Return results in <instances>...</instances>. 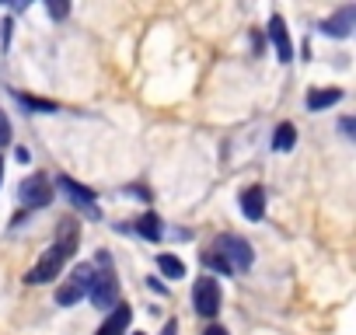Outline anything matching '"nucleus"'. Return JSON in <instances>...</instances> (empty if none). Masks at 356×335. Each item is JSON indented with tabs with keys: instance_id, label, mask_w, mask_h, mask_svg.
<instances>
[{
	"instance_id": "obj_10",
	"label": "nucleus",
	"mask_w": 356,
	"mask_h": 335,
	"mask_svg": "<svg viewBox=\"0 0 356 335\" xmlns=\"http://www.w3.org/2000/svg\"><path fill=\"white\" fill-rule=\"evenodd\" d=\"M238 206H241V213H245L248 220H262V217H266V189H262V186H248V189L241 193Z\"/></svg>"
},
{
	"instance_id": "obj_9",
	"label": "nucleus",
	"mask_w": 356,
	"mask_h": 335,
	"mask_svg": "<svg viewBox=\"0 0 356 335\" xmlns=\"http://www.w3.org/2000/svg\"><path fill=\"white\" fill-rule=\"evenodd\" d=\"M56 182H60V189H63V193H67V196L74 199V206H81V210H88L91 217L98 213V206H95V199H98V196H95V193H91L88 186H81V182H74L70 175H60Z\"/></svg>"
},
{
	"instance_id": "obj_5",
	"label": "nucleus",
	"mask_w": 356,
	"mask_h": 335,
	"mask_svg": "<svg viewBox=\"0 0 356 335\" xmlns=\"http://www.w3.org/2000/svg\"><path fill=\"white\" fill-rule=\"evenodd\" d=\"M91 279H95V265H88V262H81L74 272H70V279L56 290V304L60 307H74L81 297H88V290H91Z\"/></svg>"
},
{
	"instance_id": "obj_14",
	"label": "nucleus",
	"mask_w": 356,
	"mask_h": 335,
	"mask_svg": "<svg viewBox=\"0 0 356 335\" xmlns=\"http://www.w3.org/2000/svg\"><path fill=\"white\" fill-rule=\"evenodd\" d=\"M133 227H136L147 241H161V234H164V227H161V217H157V213H143Z\"/></svg>"
},
{
	"instance_id": "obj_6",
	"label": "nucleus",
	"mask_w": 356,
	"mask_h": 335,
	"mask_svg": "<svg viewBox=\"0 0 356 335\" xmlns=\"http://www.w3.org/2000/svg\"><path fill=\"white\" fill-rule=\"evenodd\" d=\"M193 304H196V314L217 318V311H220V283H217L213 276L196 279V286H193Z\"/></svg>"
},
{
	"instance_id": "obj_2",
	"label": "nucleus",
	"mask_w": 356,
	"mask_h": 335,
	"mask_svg": "<svg viewBox=\"0 0 356 335\" xmlns=\"http://www.w3.org/2000/svg\"><path fill=\"white\" fill-rule=\"evenodd\" d=\"M95 265H98L102 272H95L88 297H91V304H95L98 311H108V307H115V300H119V279H115V269H112V255H108V252H98Z\"/></svg>"
},
{
	"instance_id": "obj_23",
	"label": "nucleus",
	"mask_w": 356,
	"mask_h": 335,
	"mask_svg": "<svg viewBox=\"0 0 356 335\" xmlns=\"http://www.w3.org/2000/svg\"><path fill=\"white\" fill-rule=\"evenodd\" d=\"M0 186H4V161H0Z\"/></svg>"
},
{
	"instance_id": "obj_7",
	"label": "nucleus",
	"mask_w": 356,
	"mask_h": 335,
	"mask_svg": "<svg viewBox=\"0 0 356 335\" xmlns=\"http://www.w3.org/2000/svg\"><path fill=\"white\" fill-rule=\"evenodd\" d=\"M353 25H356V8L346 4L342 11H335L332 18L321 22V35H332V39H349L353 35Z\"/></svg>"
},
{
	"instance_id": "obj_22",
	"label": "nucleus",
	"mask_w": 356,
	"mask_h": 335,
	"mask_svg": "<svg viewBox=\"0 0 356 335\" xmlns=\"http://www.w3.org/2000/svg\"><path fill=\"white\" fill-rule=\"evenodd\" d=\"M203 335H227V328H220V325H213V328H207Z\"/></svg>"
},
{
	"instance_id": "obj_17",
	"label": "nucleus",
	"mask_w": 356,
	"mask_h": 335,
	"mask_svg": "<svg viewBox=\"0 0 356 335\" xmlns=\"http://www.w3.org/2000/svg\"><path fill=\"white\" fill-rule=\"evenodd\" d=\"M46 15L56 18V22H63V18L70 15V4H63V0H53V4H46Z\"/></svg>"
},
{
	"instance_id": "obj_8",
	"label": "nucleus",
	"mask_w": 356,
	"mask_h": 335,
	"mask_svg": "<svg viewBox=\"0 0 356 335\" xmlns=\"http://www.w3.org/2000/svg\"><path fill=\"white\" fill-rule=\"evenodd\" d=\"M269 42H273V49H276V60H280V63H290V60H293V42H290L286 22H283L280 15H273V18H269Z\"/></svg>"
},
{
	"instance_id": "obj_15",
	"label": "nucleus",
	"mask_w": 356,
	"mask_h": 335,
	"mask_svg": "<svg viewBox=\"0 0 356 335\" xmlns=\"http://www.w3.org/2000/svg\"><path fill=\"white\" fill-rule=\"evenodd\" d=\"M157 269H161L168 279H182V276H186L182 259H178V255H168V252H161V255H157Z\"/></svg>"
},
{
	"instance_id": "obj_24",
	"label": "nucleus",
	"mask_w": 356,
	"mask_h": 335,
	"mask_svg": "<svg viewBox=\"0 0 356 335\" xmlns=\"http://www.w3.org/2000/svg\"><path fill=\"white\" fill-rule=\"evenodd\" d=\"M133 335H143V332H133Z\"/></svg>"
},
{
	"instance_id": "obj_11",
	"label": "nucleus",
	"mask_w": 356,
	"mask_h": 335,
	"mask_svg": "<svg viewBox=\"0 0 356 335\" xmlns=\"http://www.w3.org/2000/svg\"><path fill=\"white\" fill-rule=\"evenodd\" d=\"M129 318H133V307H126V304L112 307V311L105 314V321H102L98 335H126V328H129Z\"/></svg>"
},
{
	"instance_id": "obj_21",
	"label": "nucleus",
	"mask_w": 356,
	"mask_h": 335,
	"mask_svg": "<svg viewBox=\"0 0 356 335\" xmlns=\"http://www.w3.org/2000/svg\"><path fill=\"white\" fill-rule=\"evenodd\" d=\"M15 157H18V161H22V164H29V161H32V154H29V150H25V147H18V150H15Z\"/></svg>"
},
{
	"instance_id": "obj_19",
	"label": "nucleus",
	"mask_w": 356,
	"mask_h": 335,
	"mask_svg": "<svg viewBox=\"0 0 356 335\" xmlns=\"http://www.w3.org/2000/svg\"><path fill=\"white\" fill-rule=\"evenodd\" d=\"M339 129H342V136H346V140H353V136H356V122H353V119H342V122H339Z\"/></svg>"
},
{
	"instance_id": "obj_3",
	"label": "nucleus",
	"mask_w": 356,
	"mask_h": 335,
	"mask_svg": "<svg viewBox=\"0 0 356 335\" xmlns=\"http://www.w3.org/2000/svg\"><path fill=\"white\" fill-rule=\"evenodd\" d=\"M210 255H217V259L227 265V272H245V269H252V262H255L252 245H248L245 238H238V234H220V238L213 241Z\"/></svg>"
},
{
	"instance_id": "obj_18",
	"label": "nucleus",
	"mask_w": 356,
	"mask_h": 335,
	"mask_svg": "<svg viewBox=\"0 0 356 335\" xmlns=\"http://www.w3.org/2000/svg\"><path fill=\"white\" fill-rule=\"evenodd\" d=\"M11 143V119L0 112V147H8Z\"/></svg>"
},
{
	"instance_id": "obj_13",
	"label": "nucleus",
	"mask_w": 356,
	"mask_h": 335,
	"mask_svg": "<svg viewBox=\"0 0 356 335\" xmlns=\"http://www.w3.org/2000/svg\"><path fill=\"white\" fill-rule=\"evenodd\" d=\"M11 98L22 105V108H29L32 115H49V112H56L60 105L56 101H49V98H35V95H22V91H11Z\"/></svg>"
},
{
	"instance_id": "obj_16",
	"label": "nucleus",
	"mask_w": 356,
	"mask_h": 335,
	"mask_svg": "<svg viewBox=\"0 0 356 335\" xmlns=\"http://www.w3.org/2000/svg\"><path fill=\"white\" fill-rule=\"evenodd\" d=\"M293 143H297V129H293V122H280L276 133H273V150H293Z\"/></svg>"
},
{
	"instance_id": "obj_4",
	"label": "nucleus",
	"mask_w": 356,
	"mask_h": 335,
	"mask_svg": "<svg viewBox=\"0 0 356 335\" xmlns=\"http://www.w3.org/2000/svg\"><path fill=\"white\" fill-rule=\"evenodd\" d=\"M18 203H22L25 213H29V210H42V206H49V203H53V186H49V179H46L42 172L22 179V186H18Z\"/></svg>"
},
{
	"instance_id": "obj_1",
	"label": "nucleus",
	"mask_w": 356,
	"mask_h": 335,
	"mask_svg": "<svg viewBox=\"0 0 356 335\" xmlns=\"http://www.w3.org/2000/svg\"><path fill=\"white\" fill-rule=\"evenodd\" d=\"M77 241H81V227H77L74 220H60V234H56V241H53V245L46 248V255L29 269L25 283H29V286H42V283L56 279V276H60V269L74 259Z\"/></svg>"
},
{
	"instance_id": "obj_20",
	"label": "nucleus",
	"mask_w": 356,
	"mask_h": 335,
	"mask_svg": "<svg viewBox=\"0 0 356 335\" xmlns=\"http://www.w3.org/2000/svg\"><path fill=\"white\" fill-rule=\"evenodd\" d=\"M161 335H178V321H175V318H171V321H164Z\"/></svg>"
},
{
	"instance_id": "obj_12",
	"label": "nucleus",
	"mask_w": 356,
	"mask_h": 335,
	"mask_svg": "<svg viewBox=\"0 0 356 335\" xmlns=\"http://www.w3.org/2000/svg\"><path fill=\"white\" fill-rule=\"evenodd\" d=\"M339 101H342L339 88H314V91H307V112H325V108H332Z\"/></svg>"
}]
</instances>
